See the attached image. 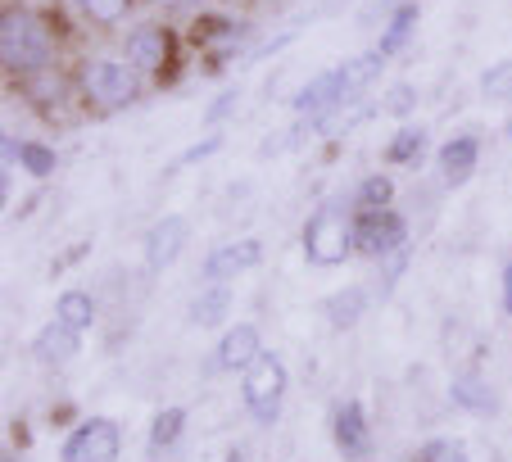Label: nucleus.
I'll use <instances>...</instances> for the list:
<instances>
[{
  "label": "nucleus",
  "mask_w": 512,
  "mask_h": 462,
  "mask_svg": "<svg viewBox=\"0 0 512 462\" xmlns=\"http://www.w3.org/2000/svg\"><path fill=\"white\" fill-rule=\"evenodd\" d=\"M259 259H263V245L259 241H227V245H218V250L209 254V263H204V277L218 286V281H227V277H241V272H250V268H259Z\"/></svg>",
  "instance_id": "obj_9"
},
{
  "label": "nucleus",
  "mask_w": 512,
  "mask_h": 462,
  "mask_svg": "<svg viewBox=\"0 0 512 462\" xmlns=\"http://www.w3.org/2000/svg\"><path fill=\"white\" fill-rule=\"evenodd\" d=\"M123 50H127V64L132 68H141V73H159V68L168 64V55H173V32L159 28V23H141V28L127 32Z\"/></svg>",
  "instance_id": "obj_7"
},
{
  "label": "nucleus",
  "mask_w": 512,
  "mask_h": 462,
  "mask_svg": "<svg viewBox=\"0 0 512 462\" xmlns=\"http://www.w3.org/2000/svg\"><path fill=\"white\" fill-rule=\"evenodd\" d=\"M55 322H64V327H73V331H87L91 322H96V299H91L87 290H64V295L55 299Z\"/></svg>",
  "instance_id": "obj_18"
},
{
  "label": "nucleus",
  "mask_w": 512,
  "mask_h": 462,
  "mask_svg": "<svg viewBox=\"0 0 512 462\" xmlns=\"http://www.w3.org/2000/svg\"><path fill=\"white\" fill-rule=\"evenodd\" d=\"M422 462H467V449L458 440H431L422 449Z\"/></svg>",
  "instance_id": "obj_27"
},
{
  "label": "nucleus",
  "mask_w": 512,
  "mask_h": 462,
  "mask_svg": "<svg viewBox=\"0 0 512 462\" xmlns=\"http://www.w3.org/2000/svg\"><path fill=\"white\" fill-rule=\"evenodd\" d=\"M345 105V87H340V68L309 77L304 91H295V114H327V109Z\"/></svg>",
  "instance_id": "obj_11"
},
{
  "label": "nucleus",
  "mask_w": 512,
  "mask_h": 462,
  "mask_svg": "<svg viewBox=\"0 0 512 462\" xmlns=\"http://www.w3.org/2000/svg\"><path fill=\"white\" fill-rule=\"evenodd\" d=\"M186 431V408H164L150 426V449H173Z\"/></svg>",
  "instance_id": "obj_21"
},
{
  "label": "nucleus",
  "mask_w": 512,
  "mask_h": 462,
  "mask_svg": "<svg viewBox=\"0 0 512 462\" xmlns=\"http://www.w3.org/2000/svg\"><path fill=\"white\" fill-rule=\"evenodd\" d=\"M481 96L485 100H512V55L481 73Z\"/></svg>",
  "instance_id": "obj_23"
},
{
  "label": "nucleus",
  "mask_w": 512,
  "mask_h": 462,
  "mask_svg": "<svg viewBox=\"0 0 512 462\" xmlns=\"http://www.w3.org/2000/svg\"><path fill=\"white\" fill-rule=\"evenodd\" d=\"M186 218H159L155 227H150V236H145V268L150 272H164V268H173L177 259H182V250H186Z\"/></svg>",
  "instance_id": "obj_8"
},
{
  "label": "nucleus",
  "mask_w": 512,
  "mask_h": 462,
  "mask_svg": "<svg viewBox=\"0 0 512 462\" xmlns=\"http://www.w3.org/2000/svg\"><path fill=\"white\" fill-rule=\"evenodd\" d=\"M408 241V222L395 209H368L354 222V250L363 254H390Z\"/></svg>",
  "instance_id": "obj_6"
},
{
  "label": "nucleus",
  "mask_w": 512,
  "mask_h": 462,
  "mask_svg": "<svg viewBox=\"0 0 512 462\" xmlns=\"http://www.w3.org/2000/svg\"><path fill=\"white\" fill-rule=\"evenodd\" d=\"M422 150H426V127L404 123L395 136H390L386 159H390V164H417V159H422Z\"/></svg>",
  "instance_id": "obj_20"
},
{
  "label": "nucleus",
  "mask_w": 512,
  "mask_h": 462,
  "mask_svg": "<svg viewBox=\"0 0 512 462\" xmlns=\"http://www.w3.org/2000/svg\"><path fill=\"white\" fill-rule=\"evenodd\" d=\"M19 164L28 168L32 177H50L55 173V150H46V145H37V141H23L19 145Z\"/></svg>",
  "instance_id": "obj_24"
},
{
  "label": "nucleus",
  "mask_w": 512,
  "mask_h": 462,
  "mask_svg": "<svg viewBox=\"0 0 512 462\" xmlns=\"http://www.w3.org/2000/svg\"><path fill=\"white\" fill-rule=\"evenodd\" d=\"M381 68H386V55H381V50H368V55L345 59V64H340V87H345V100L363 96V91L381 77Z\"/></svg>",
  "instance_id": "obj_14"
},
{
  "label": "nucleus",
  "mask_w": 512,
  "mask_h": 462,
  "mask_svg": "<svg viewBox=\"0 0 512 462\" xmlns=\"http://www.w3.org/2000/svg\"><path fill=\"white\" fill-rule=\"evenodd\" d=\"M218 150H223V136L213 132V136H204L200 145H191V150H186L182 159H177V164L168 168V173H177V168H191V164H200V159H209V154H218Z\"/></svg>",
  "instance_id": "obj_28"
},
{
  "label": "nucleus",
  "mask_w": 512,
  "mask_h": 462,
  "mask_svg": "<svg viewBox=\"0 0 512 462\" xmlns=\"http://www.w3.org/2000/svg\"><path fill=\"white\" fill-rule=\"evenodd\" d=\"M0 55H5L10 73H37V68H46L50 55H55V37H50V28L32 10L14 5V10H5V19H0Z\"/></svg>",
  "instance_id": "obj_1"
},
{
  "label": "nucleus",
  "mask_w": 512,
  "mask_h": 462,
  "mask_svg": "<svg viewBox=\"0 0 512 462\" xmlns=\"http://www.w3.org/2000/svg\"><path fill=\"white\" fill-rule=\"evenodd\" d=\"M82 91H87L100 109H127L141 96V77H136V68L114 64V59H91V64L82 68Z\"/></svg>",
  "instance_id": "obj_4"
},
{
  "label": "nucleus",
  "mask_w": 512,
  "mask_h": 462,
  "mask_svg": "<svg viewBox=\"0 0 512 462\" xmlns=\"http://www.w3.org/2000/svg\"><path fill=\"white\" fill-rule=\"evenodd\" d=\"M227 462H245V453H232V458H227Z\"/></svg>",
  "instance_id": "obj_34"
},
{
  "label": "nucleus",
  "mask_w": 512,
  "mask_h": 462,
  "mask_svg": "<svg viewBox=\"0 0 512 462\" xmlns=\"http://www.w3.org/2000/svg\"><path fill=\"white\" fill-rule=\"evenodd\" d=\"M159 5H191V0H159Z\"/></svg>",
  "instance_id": "obj_33"
},
{
  "label": "nucleus",
  "mask_w": 512,
  "mask_h": 462,
  "mask_svg": "<svg viewBox=\"0 0 512 462\" xmlns=\"http://www.w3.org/2000/svg\"><path fill=\"white\" fill-rule=\"evenodd\" d=\"M449 399H454L458 408H467V413H494V395H490V385L481 381V376L463 372L449 381Z\"/></svg>",
  "instance_id": "obj_17"
},
{
  "label": "nucleus",
  "mask_w": 512,
  "mask_h": 462,
  "mask_svg": "<svg viewBox=\"0 0 512 462\" xmlns=\"http://www.w3.org/2000/svg\"><path fill=\"white\" fill-rule=\"evenodd\" d=\"M390 195H395L390 177H368V182L358 186V204L363 209H390Z\"/></svg>",
  "instance_id": "obj_26"
},
{
  "label": "nucleus",
  "mask_w": 512,
  "mask_h": 462,
  "mask_svg": "<svg viewBox=\"0 0 512 462\" xmlns=\"http://www.w3.org/2000/svg\"><path fill=\"white\" fill-rule=\"evenodd\" d=\"M78 331L64 327V322H55V327H46L37 340H32V354L41 358V363H64V358L78 354Z\"/></svg>",
  "instance_id": "obj_15"
},
{
  "label": "nucleus",
  "mask_w": 512,
  "mask_h": 462,
  "mask_svg": "<svg viewBox=\"0 0 512 462\" xmlns=\"http://www.w3.org/2000/svg\"><path fill=\"white\" fill-rule=\"evenodd\" d=\"M245 408H250L254 422H272L281 408V395H286V363L277 354H259L250 367H245Z\"/></svg>",
  "instance_id": "obj_3"
},
{
  "label": "nucleus",
  "mask_w": 512,
  "mask_h": 462,
  "mask_svg": "<svg viewBox=\"0 0 512 462\" xmlns=\"http://www.w3.org/2000/svg\"><path fill=\"white\" fill-rule=\"evenodd\" d=\"M503 313L512 318V259L503 263Z\"/></svg>",
  "instance_id": "obj_31"
},
{
  "label": "nucleus",
  "mask_w": 512,
  "mask_h": 462,
  "mask_svg": "<svg viewBox=\"0 0 512 462\" xmlns=\"http://www.w3.org/2000/svg\"><path fill=\"white\" fill-rule=\"evenodd\" d=\"M476 159H481V141H476L472 132H463V136L440 145V173H445L449 186H463L467 177L476 173Z\"/></svg>",
  "instance_id": "obj_12"
},
{
  "label": "nucleus",
  "mask_w": 512,
  "mask_h": 462,
  "mask_svg": "<svg viewBox=\"0 0 512 462\" xmlns=\"http://www.w3.org/2000/svg\"><path fill=\"white\" fill-rule=\"evenodd\" d=\"M508 136H512V109H508Z\"/></svg>",
  "instance_id": "obj_35"
},
{
  "label": "nucleus",
  "mask_w": 512,
  "mask_h": 462,
  "mask_svg": "<svg viewBox=\"0 0 512 462\" xmlns=\"http://www.w3.org/2000/svg\"><path fill=\"white\" fill-rule=\"evenodd\" d=\"M0 462H14V458H0Z\"/></svg>",
  "instance_id": "obj_36"
},
{
  "label": "nucleus",
  "mask_w": 512,
  "mask_h": 462,
  "mask_svg": "<svg viewBox=\"0 0 512 462\" xmlns=\"http://www.w3.org/2000/svg\"><path fill=\"white\" fill-rule=\"evenodd\" d=\"M413 100H417L413 87H399V91H390L386 109H390V114H408V109H413Z\"/></svg>",
  "instance_id": "obj_30"
},
{
  "label": "nucleus",
  "mask_w": 512,
  "mask_h": 462,
  "mask_svg": "<svg viewBox=\"0 0 512 462\" xmlns=\"http://www.w3.org/2000/svg\"><path fill=\"white\" fill-rule=\"evenodd\" d=\"M377 5H381V10H386L390 0H368V10H363V23H372V14H377Z\"/></svg>",
  "instance_id": "obj_32"
},
{
  "label": "nucleus",
  "mask_w": 512,
  "mask_h": 462,
  "mask_svg": "<svg viewBox=\"0 0 512 462\" xmlns=\"http://www.w3.org/2000/svg\"><path fill=\"white\" fill-rule=\"evenodd\" d=\"M236 100H241V91H236V87H227L223 96H218L209 109H204V123H209V127H218V123H223V118L236 109Z\"/></svg>",
  "instance_id": "obj_29"
},
{
  "label": "nucleus",
  "mask_w": 512,
  "mask_h": 462,
  "mask_svg": "<svg viewBox=\"0 0 512 462\" xmlns=\"http://www.w3.org/2000/svg\"><path fill=\"white\" fill-rule=\"evenodd\" d=\"M227 304H232V295H227V286L218 281L213 290H204L200 299H195V308H191V318L200 322V327H213V322H223L227 318Z\"/></svg>",
  "instance_id": "obj_22"
},
{
  "label": "nucleus",
  "mask_w": 512,
  "mask_h": 462,
  "mask_svg": "<svg viewBox=\"0 0 512 462\" xmlns=\"http://www.w3.org/2000/svg\"><path fill=\"white\" fill-rule=\"evenodd\" d=\"M354 250V227L345 222V213L336 209H318L304 227V259L313 268H336L345 263V254Z\"/></svg>",
  "instance_id": "obj_2"
},
{
  "label": "nucleus",
  "mask_w": 512,
  "mask_h": 462,
  "mask_svg": "<svg viewBox=\"0 0 512 462\" xmlns=\"http://www.w3.org/2000/svg\"><path fill=\"white\" fill-rule=\"evenodd\" d=\"M363 308H368V290L345 286V290H336V295L327 299V318H331V327L336 331H345V327H354V322L363 318Z\"/></svg>",
  "instance_id": "obj_19"
},
{
  "label": "nucleus",
  "mask_w": 512,
  "mask_h": 462,
  "mask_svg": "<svg viewBox=\"0 0 512 462\" xmlns=\"http://www.w3.org/2000/svg\"><path fill=\"white\" fill-rule=\"evenodd\" d=\"M417 14H422V10H417V5H413V0H404V5H399V10L395 14H390V23H386V28H381V55H399V50H404L408 46V37H413V28H417Z\"/></svg>",
  "instance_id": "obj_16"
},
{
  "label": "nucleus",
  "mask_w": 512,
  "mask_h": 462,
  "mask_svg": "<svg viewBox=\"0 0 512 462\" xmlns=\"http://www.w3.org/2000/svg\"><path fill=\"white\" fill-rule=\"evenodd\" d=\"M259 354H263V345H259V331H254L250 322L232 327L223 340H218V367H223V372H245Z\"/></svg>",
  "instance_id": "obj_13"
},
{
  "label": "nucleus",
  "mask_w": 512,
  "mask_h": 462,
  "mask_svg": "<svg viewBox=\"0 0 512 462\" xmlns=\"http://www.w3.org/2000/svg\"><path fill=\"white\" fill-rule=\"evenodd\" d=\"M118 449H123L118 422H109V417H87V422L64 440V462H118Z\"/></svg>",
  "instance_id": "obj_5"
},
{
  "label": "nucleus",
  "mask_w": 512,
  "mask_h": 462,
  "mask_svg": "<svg viewBox=\"0 0 512 462\" xmlns=\"http://www.w3.org/2000/svg\"><path fill=\"white\" fill-rule=\"evenodd\" d=\"M73 5L96 23H118V19H127V5H132V0H73Z\"/></svg>",
  "instance_id": "obj_25"
},
{
  "label": "nucleus",
  "mask_w": 512,
  "mask_h": 462,
  "mask_svg": "<svg viewBox=\"0 0 512 462\" xmlns=\"http://www.w3.org/2000/svg\"><path fill=\"white\" fill-rule=\"evenodd\" d=\"M336 449L345 453L349 462H363L372 449V431H368V413H363V404H340L336 408Z\"/></svg>",
  "instance_id": "obj_10"
}]
</instances>
